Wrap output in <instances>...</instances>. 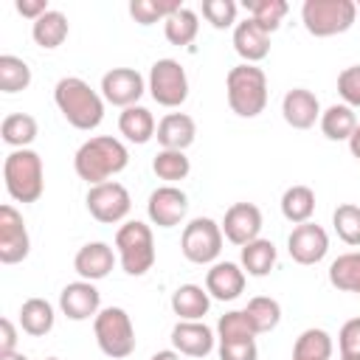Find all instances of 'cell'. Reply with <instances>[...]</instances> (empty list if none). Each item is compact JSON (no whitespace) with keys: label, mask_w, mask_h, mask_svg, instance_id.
Listing matches in <instances>:
<instances>
[{"label":"cell","mask_w":360,"mask_h":360,"mask_svg":"<svg viewBox=\"0 0 360 360\" xmlns=\"http://www.w3.org/2000/svg\"><path fill=\"white\" fill-rule=\"evenodd\" d=\"M129 163V152L127 146L112 138V135H96L90 141H84L76 155H73V169L82 180H87L90 186L107 183L110 177L121 174Z\"/></svg>","instance_id":"cell-1"},{"label":"cell","mask_w":360,"mask_h":360,"mask_svg":"<svg viewBox=\"0 0 360 360\" xmlns=\"http://www.w3.org/2000/svg\"><path fill=\"white\" fill-rule=\"evenodd\" d=\"M53 101L76 129L90 132L104 121V98L79 76H62L53 87Z\"/></svg>","instance_id":"cell-2"},{"label":"cell","mask_w":360,"mask_h":360,"mask_svg":"<svg viewBox=\"0 0 360 360\" xmlns=\"http://www.w3.org/2000/svg\"><path fill=\"white\" fill-rule=\"evenodd\" d=\"M225 96H228V107L239 115V118H256L264 107H267V76L262 68L256 65H236L228 70L225 79Z\"/></svg>","instance_id":"cell-3"},{"label":"cell","mask_w":360,"mask_h":360,"mask_svg":"<svg viewBox=\"0 0 360 360\" xmlns=\"http://www.w3.org/2000/svg\"><path fill=\"white\" fill-rule=\"evenodd\" d=\"M6 191L17 202H37L45 191L42 158L34 149H11L3 160Z\"/></svg>","instance_id":"cell-4"},{"label":"cell","mask_w":360,"mask_h":360,"mask_svg":"<svg viewBox=\"0 0 360 360\" xmlns=\"http://www.w3.org/2000/svg\"><path fill=\"white\" fill-rule=\"evenodd\" d=\"M118 262L127 276H143L155 264V236L152 228L141 219H129L115 233Z\"/></svg>","instance_id":"cell-5"},{"label":"cell","mask_w":360,"mask_h":360,"mask_svg":"<svg viewBox=\"0 0 360 360\" xmlns=\"http://www.w3.org/2000/svg\"><path fill=\"white\" fill-rule=\"evenodd\" d=\"M93 335L98 349L112 360H124L135 352V326L121 307H104L93 318Z\"/></svg>","instance_id":"cell-6"},{"label":"cell","mask_w":360,"mask_h":360,"mask_svg":"<svg viewBox=\"0 0 360 360\" xmlns=\"http://www.w3.org/2000/svg\"><path fill=\"white\" fill-rule=\"evenodd\" d=\"M357 6L352 0H304L301 22L312 37H335L354 25Z\"/></svg>","instance_id":"cell-7"},{"label":"cell","mask_w":360,"mask_h":360,"mask_svg":"<svg viewBox=\"0 0 360 360\" xmlns=\"http://www.w3.org/2000/svg\"><path fill=\"white\" fill-rule=\"evenodd\" d=\"M146 90H149V96L160 107H180L188 98V76H186V68L177 59H158L149 68Z\"/></svg>","instance_id":"cell-8"},{"label":"cell","mask_w":360,"mask_h":360,"mask_svg":"<svg viewBox=\"0 0 360 360\" xmlns=\"http://www.w3.org/2000/svg\"><path fill=\"white\" fill-rule=\"evenodd\" d=\"M180 250L191 264H214L222 253V228L211 217H197L183 228Z\"/></svg>","instance_id":"cell-9"},{"label":"cell","mask_w":360,"mask_h":360,"mask_svg":"<svg viewBox=\"0 0 360 360\" xmlns=\"http://www.w3.org/2000/svg\"><path fill=\"white\" fill-rule=\"evenodd\" d=\"M84 202H87L90 217L98 219V222H104V225L121 222V219L129 214V208H132V197H129L127 186H121V183H115V180L90 186Z\"/></svg>","instance_id":"cell-10"},{"label":"cell","mask_w":360,"mask_h":360,"mask_svg":"<svg viewBox=\"0 0 360 360\" xmlns=\"http://www.w3.org/2000/svg\"><path fill=\"white\" fill-rule=\"evenodd\" d=\"M31 250V236L22 222V214L14 205H0V262L3 264H17L28 256Z\"/></svg>","instance_id":"cell-11"},{"label":"cell","mask_w":360,"mask_h":360,"mask_svg":"<svg viewBox=\"0 0 360 360\" xmlns=\"http://www.w3.org/2000/svg\"><path fill=\"white\" fill-rule=\"evenodd\" d=\"M143 90H146V82L135 68H112L101 76V98L121 110L135 107Z\"/></svg>","instance_id":"cell-12"},{"label":"cell","mask_w":360,"mask_h":360,"mask_svg":"<svg viewBox=\"0 0 360 360\" xmlns=\"http://www.w3.org/2000/svg\"><path fill=\"white\" fill-rule=\"evenodd\" d=\"M287 253L298 264H318L329 253V236L315 222H301L287 236Z\"/></svg>","instance_id":"cell-13"},{"label":"cell","mask_w":360,"mask_h":360,"mask_svg":"<svg viewBox=\"0 0 360 360\" xmlns=\"http://www.w3.org/2000/svg\"><path fill=\"white\" fill-rule=\"evenodd\" d=\"M186 211H188V197L177 186H158L149 194L146 214H149V222L158 225V228H174V225H180L183 217H186Z\"/></svg>","instance_id":"cell-14"},{"label":"cell","mask_w":360,"mask_h":360,"mask_svg":"<svg viewBox=\"0 0 360 360\" xmlns=\"http://www.w3.org/2000/svg\"><path fill=\"white\" fill-rule=\"evenodd\" d=\"M222 236L239 248L259 239L262 233V211L253 202H233L222 217Z\"/></svg>","instance_id":"cell-15"},{"label":"cell","mask_w":360,"mask_h":360,"mask_svg":"<svg viewBox=\"0 0 360 360\" xmlns=\"http://www.w3.org/2000/svg\"><path fill=\"white\" fill-rule=\"evenodd\" d=\"M59 309L65 318L70 321H87V318H96L101 312V292L96 290L93 281H70L62 287L59 292Z\"/></svg>","instance_id":"cell-16"},{"label":"cell","mask_w":360,"mask_h":360,"mask_svg":"<svg viewBox=\"0 0 360 360\" xmlns=\"http://www.w3.org/2000/svg\"><path fill=\"white\" fill-rule=\"evenodd\" d=\"M281 115L292 129H309L321 121V101L307 87H292L281 98Z\"/></svg>","instance_id":"cell-17"},{"label":"cell","mask_w":360,"mask_h":360,"mask_svg":"<svg viewBox=\"0 0 360 360\" xmlns=\"http://www.w3.org/2000/svg\"><path fill=\"white\" fill-rule=\"evenodd\" d=\"M214 329L202 321H177L172 329V346L174 352L186 357H205L214 349Z\"/></svg>","instance_id":"cell-18"},{"label":"cell","mask_w":360,"mask_h":360,"mask_svg":"<svg viewBox=\"0 0 360 360\" xmlns=\"http://www.w3.org/2000/svg\"><path fill=\"white\" fill-rule=\"evenodd\" d=\"M112 267H115V250L107 242H87L79 248L73 259V270L84 281H101L110 276Z\"/></svg>","instance_id":"cell-19"},{"label":"cell","mask_w":360,"mask_h":360,"mask_svg":"<svg viewBox=\"0 0 360 360\" xmlns=\"http://www.w3.org/2000/svg\"><path fill=\"white\" fill-rule=\"evenodd\" d=\"M205 290L217 301H233L245 290V270L233 262H214L205 273Z\"/></svg>","instance_id":"cell-20"},{"label":"cell","mask_w":360,"mask_h":360,"mask_svg":"<svg viewBox=\"0 0 360 360\" xmlns=\"http://www.w3.org/2000/svg\"><path fill=\"white\" fill-rule=\"evenodd\" d=\"M233 51L248 62L256 65L270 53V34L256 22V20H242L233 28Z\"/></svg>","instance_id":"cell-21"},{"label":"cell","mask_w":360,"mask_h":360,"mask_svg":"<svg viewBox=\"0 0 360 360\" xmlns=\"http://www.w3.org/2000/svg\"><path fill=\"white\" fill-rule=\"evenodd\" d=\"M158 143L160 149H177V152H186L194 138H197V124L191 115L186 112H166L160 121H158Z\"/></svg>","instance_id":"cell-22"},{"label":"cell","mask_w":360,"mask_h":360,"mask_svg":"<svg viewBox=\"0 0 360 360\" xmlns=\"http://www.w3.org/2000/svg\"><path fill=\"white\" fill-rule=\"evenodd\" d=\"M208 307H211V295L200 284H180L172 292V312L180 321H200L208 312Z\"/></svg>","instance_id":"cell-23"},{"label":"cell","mask_w":360,"mask_h":360,"mask_svg":"<svg viewBox=\"0 0 360 360\" xmlns=\"http://www.w3.org/2000/svg\"><path fill=\"white\" fill-rule=\"evenodd\" d=\"M68 31H70L68 17H65L62 11H56V8L45 11L37 22H31V37H34V42H37L39 48H45V51L59 48V45L68 39Z\"/></svg>","instance_id":"cell-24"},{"label":"cell","mask_w":360,"mask_h":360,"mask_svg":"<svg viewBox=\"0 0 360 360\" xmlns=\"http://www.w3.org/2000/svg\"><path fill=\"white\" fill-rule=\"evenodd\" d=\"M118 129H121V135H124L127 141H132V143H146V141H152L155 132H158L155 115H152L146 107H141V104L121 110V115H118Z\"/></svg>","instance_id":"cell-25"},{"label":"cell","mask_w":360,"mask_h":360,"mask_svg":"<svg viewBox=\"0 0 360 360\" xmlns=\"http://www.w3.org/2000/svg\"><path fill=\"white\" fill-rule=\"evenodd\" d=\"M53 321H56L53 307L45 298H28V301H22V307H20V326H22L25 335L42 338V335H48L53 329Z\"/></svg>","instance_id":"cell-26"},{"label":"cell","mask_w":360,"mask_h":360,"mask_svg":"<svg viewBox=\"0 0 360 360\" xmlns=\"http://www.w3.org/2000/svg\"><path fill=\"white\" fill-rule=\"evenodd\" d=\"M281 214L292 225L309 222L315 214V191L309 186H290L281 194Z\"/></svg>","instance_id":"cell-27"},{"label":"cell","mask_w":360,"mask_h":360,"mask_svg":"<svg viewBox=\"0 0 360 360\" xmlns=\"http://www.w3.org/2000/svg\"><path fill=\"white\" fill-rule=\"evenodd\" d=\"M239 262H242V270L248 273V276H256V278H262V276H267L270 270H273V264H276V245L270 242V239H253V242H248L245 248H242V253H239Z\"/></svg>","instance_id":"cell-28"},{"label":"cell","mask_w":360,"mask_h":360,"mask_svg":"<svg viewBox=\"0 0 360 360\" xmlns=\"http://www.w3.org/2000/svg\"><path fill=\"white\" fill-rule=\"evenodd\" d=\"M321 132L329 138V141H349L352 132L357 129V118H354V110L346 107V104H332L321 112Z\"/></svg>","instance_id":"cell-29"},{"label":"cell","mask_w":360,"mask_h":360,"mask_svg":"<svg viewBox=\"0 0 360 360\" xmlns=\"http://www.w3.org/2000/svg\"><path fill=\"white\" fill-rule=\"evenodd\" d=\"M329 284L343 290V292H357L360 295V250L340 253L329 264Z\"/></svg>","instance_id":"cell-30"},{"label":"cell","mask_w":360,"mask_h":360,"mask_svg":"<svg viewBox=\"0 0 360 360\" xmlns=\"http://www.w3.org/2000/svg\"><path fill=\"white\" fill-rule=\"evenodd\" d=\"M0 135L11 149H28L37 138V118L28 112H11L0 124Z\"/></svg>","instance_id":"cell-31"},{"label":"cell","mask_w":360,"mask_h":360,"mask_svg":"<svg viewBox=\"0 0 360 360\" xmlns=\"http://www.w3.org/2000/svg\"><path fill=\"white\" fill-rule=\"evenodd\" d=\"M295 360H329L332 357V338L326 329H304L292 343Z\"/></svg>","instance_id":"cell-32"},{"label":"cell","mask_w":360,"mask_h":360,"mask_svg":"<svg viewBox=\"0 0 360 360\" xmlns=\"http://www.w3.org/2000/svg\"><path fill=\"white\" fill-rule=\"evenodd\" d=\"M245 315H248L253 332L262 335V332H273V329L278 326V321H281V307H278V301L270 298V295H256V298L248 301Z\"/></svg>","instance_id":"cell-33"},{"label":"cell","mask_w":360,"mask_h":360,"mask_svg":"<svg viewBox=\"0 0 360 360\" xmlns=\"http://www.w3.org/2000/svg\"><path fill=\"white\" fill-rule=\"evenodd\" d=\"M197 31H200L197 14L191 8H186V6H180L174 14H169L163 20V34H166V39L172 45H188V42H194Z\"/></svg>","instance_id":"cell-34"},{"label":"cell","mask_w":360,"mask_h":360,"mask_svg":"<svg viewBox=\"0 0 360 360\" xmlns=\"http://www.w3.org/2000/svg\"><path fill=\"white\" fill-rule=\"evenodd\" d=\"M152 172L166 180V186H174L177 180H186L188 172H191V163L186 158V152H177V149H160L152 160Z\"/></svg>","instance_id":"cell-35"},{"label":"cell","mask_w":360,"mask_h":360,"mask_svg":"<svg viewBox=\"0 0 360 360\" xmlns=\"http://www.w3.org/2000/svg\"><path fill=\"white\" fill-rule=\"evenodd\" d=\"M31 84V68L25 59L3 53L0 56V90L3 93H20Z\"/></svg>","instance_id":"cell-36"},{"label":"cell","mask_w":360,"mask_h":360,"mask_svg":"<svg viewBox=\"0 0 360 360\" xmlns=\"http://www.w3.org/2000/svg\"><path fill=\"white\" fill-rule=\"evenodd\" d=\"M332 228H335L340 242L360 248V205H354V202L338 205L332 214Z\"/></svg>","instance_id":"cell-37"},{"label":"cell","mask_w":360,"mask_h":360,"mask_svg":"<svg viewBox=\"0 0 360 360\" xmlns=\"http://www.w3.org/2000/svg\"><path fill=\"white\" fill-rule=\"evenodd\" d=\"M245 8L250 11V20H256L267 34H273L281 25L290 6L284 0H245Z\"/></svg>","instance_id":"cell-38"},{"label":"cell","mask_w":360,"mask_h":360,"mask_svg":"<svg viewBox=\"0 0 360 360\" xmlns=\"http://www.w3.org/2000/svg\"><path fill=\"white\" fill-rule=\"evenodd\" d=\"M217 338H219V343H225V340H253L256 332H253L245 309H231L217 321Z\"/></svg>","instance_id":"cell-39"},{"label":"cell","mask_w":360,"mask_h":360,"mask_svg":"<svg viewBox=\"0 0 360 360\" xmlns=\"http://www.w3.org/2000/svg\"><path fill=\"white\" fill-rule=\"evenodd\" d=\"M180 8L177 0H132L129 3V14L135 17V22L141 25H152L158 20H166L169 14H174Z\"/></svg>","instance_id":"cell-40"},{"label":"cell","mask_w":360,"mask_h":360,"mask_svg":"<svg viewBox=\"0 0 360 360\" xmlns=\"http://www.w3.org/2000/svg\"><path fill=\"white\" fill-rule=\"evenodd\" d=\"M202 17L214 28H231L236 22V3L233 0H205L202 3Z\"/></svg>","instance_id":"cell-41"},{"label":"cell","mask_w":360,"mask_h":360,"mask_svg":"<svg viewBox=\"0 0 360 360\" xmlns=\"http://www.w3.org/2000/svg\"><path fill=\"white\" fill-rule=\"evenodd\" d=\"M338 93L346 107H360V65H349L338 76Z\"/></svg>","instance_id":"cell-42"},{"label":"cell","mask_w":360,"mask_h":360,"mask_svg":"<svg viewBox=\"0 0 360 360\" xmlns=\"http://www.w3.org/2000/svg\"><path fill=\"white\" fill-rule=\"evenodd\" d=\"M256 340H225L219 343V360H256Z\"/></svg>","instance_id":"cell-43"},{"label":"cell","mask_w":360,"mask_h":360,"mask_svg":"<svg viewBox=\"0 0 360 360\" xmlns=\"http://www.w3.org/2000/svg\"><path fill=\"white\" fill-rule=\"evenodd\" d=\"M340 354H360V318H352L338 332Z\"/></svg>","instance_id":"cell-44"},{"label":"cell","mask_w":360,"mask_h":360,"mask_svg":"<svg viewBox=\"0 0 360 360\" xmlns=\"http://www.w3.org/2000/svg\"><path fill=\"white\" fill-rule=\"evenodd\" d=\"M14 8H17L22 17L34 20V22H37L45 11H51V8H48V0H17V3H14Z\"/></svg>","instance_id":"cell-45"},{"label":"cell","mask_w":360,"mask_h":360,"mask_svg":"<svg viewBox=\"0 0 360 360\" xmlns=\"http://www.w3.org/2000/svg\"><path fill=\"white\" fill-rule=\"evenodd\" d=\"M17 352V329L8 318L0 321V354H11Z\"/></svg>","instance_id":"cell-46"},{"label":"cell","mask_w":360,"mask_h":360,"mask_svg":"<svg viewBox=\"0 0 360 360\" xmlns=\"http://www.w3.org/2000/svg\"><path fill=\"white\" fill-rule=\"evenodd\" d=\"M346 143H349V152H352V155L360 160V124H357V129L352 132V138H349Z\"/></svg>","instance_id":"cell-47"},{"label":"cell","mask_w":360,"mask_h":360,"mask_svg":"<svg viewBox=\"0 0 360 360\" xmlns=\"http://www.w3.org/2000/svg\"><path fill=\"white\" fill-rule=\"evenodd\" d=\"M149 360H177V352H155Z\"/></svg>","instance_id":"cell-48"},{"label":"cell","mask_w":360,"mask_h":360,"mask_svg":"<svg viewBox=\"0 0 360 360\" xmlns=\"http://www.w3.org/2000/svg\"><path fill=\"white\" fill-rule=\"evenodd\" d=\"M0 360H28V357L20 352H11V354H0Z\"/></svg>","instance_id":"cell-49"},{"label":"cell","mask_w":360,"mask_h":360,"mask_svg":"<svg viewBox=\"0 0 360 360\" xmlns=\"http://www.w3.org/2000/svg\"><path fill=\"white\" fill-rule=\"evenodd\" d=\"M340 360H360V354H340Z\"/></svg>","instance_id":"cell-50"},{"label":"cell","mask_w":360,"mask_h":360,"mask_svg":"<svg viewBox=\"0 0 360 360\" xmlns=\"http://www.w3.org/2000/svg\"><path fill=\"white\" fill-rule=\"evenodd\" d=\"M45 360H59V357H45Z\"/></svg>","instance_id":"cell-51"},{"label":"cell","mask_w":360,"mask_h":360,"mask_svg":"<svg viewBox=\"0 0 360 360\" xmlns=\"http://www.w3.org/2000/svg\"><path fill=\"white\" fill-rule=\"evenodd\" d=\"M292 360H295V357H292Z\"/></svg>","instance_id":"cell-52"}]
</instances>
